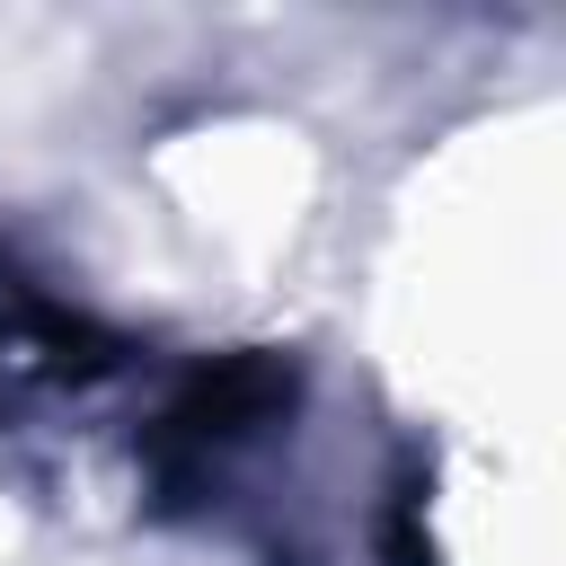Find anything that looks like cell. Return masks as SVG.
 Returning <instances> with one entry per match:
<instances>
[{"label": "cell", "instance_id": "7a4b0ae2", "mask_svg": "<svg viewBox=\"0 0 566 566\" xmlns=\"http://www.w3.org/2000/svg\"><path fill=\"white\" fill-rule=\"evenodd\" d=\"M380 566H433V539H424V495H398L389 522H380Z\"/></svg>", "mask_w": 566, "mask_h": 566}, {"label": "cell", "instance_id": "6da1fadb", "mask_svg": "<svg viewBox=\"0 0 566 566\" xmlns=\"http://www.w3.org/2000/svg\"><path fill=\"white\" fill-rule=\"evenodd\" d=\"M292 389H301V371H292L283 354H265V345H248V354H212V363L186 371L168 424H177L186 442H230V433L274 424V416L292 407Z\"/></svg>", "mask_w": 566, "mask_h": 566}]
</instances>
